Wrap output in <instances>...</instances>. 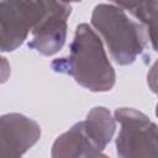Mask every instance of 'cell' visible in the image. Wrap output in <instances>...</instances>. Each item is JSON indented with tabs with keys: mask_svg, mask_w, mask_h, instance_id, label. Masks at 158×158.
I'll list each match as a JSON object with an SVG mask.
<instances>
[{
	"mask_svg": "<svg viewBox=\"0 0 158 158\" xmlns=\"http://www.w3.org/2000/svg\"><path fill=\"white\" fill-rule=\"evenodd\" d=\"M47 9V1H0V48L15 51L32 32Z\"/></svg>",
	"mask_w": 158,
	"mask_h": 158,
	"instance_id": "5",
	"label": "cell"
},
{
	"mask_svg": "<svg viewBox=\"0 0 158 158\" xmlns=\"http://www.w3.org/2000/svg\"><path fill=\"white\" fill-rule=\"evenodd\" d=\"M156 116L158 117V102H157V105H156Z\"/></svg>",
	"mask_w": 158,
	"mask_h": 158,
	"instance_id": "11",
	"label": "cell"
},
{
	"mask_svg": "<svg viewBox=\"0 0 158 158\" xmlns=\"http://www.w3.org/2000/svg\"><path fill=\"white\" fill-rule=\"evenodd\" d=\"M120 130L116 137L118 158H158V126L143 112L120 107L114 112Z\"/></svg>",
	"mask_w": 158,
	"mask_h": 158,
	"instance_id": "4",
	"label": "cell"
},
{
	"mask_svg": "<svg viewBox=\"0 0 158 158\" xmlns=\"http://www.w3.org/2000/svg\"><path fill=\"white\" fill-rule=\"evenodd\" d=\"M116 120L104 106L91 109L86 118L77 122L57 137L52 146V158H95L112 139Z\"/></svg>",
	"mask_w": 158,
	"mask_h": 158,
	"instance_id": "3",
	"label": "cell"
},
{
	"mask_svg": "<svg viewBox=\"0 0 158 158\" xmlns=\"http://www.w3.org/2000/svg\"><path fill=\"white\" fill-rule=\"evenodd\" d=\"M95 158H110V157H107V156H105V154H102V153H101V154H99V156H98V157H95Z\"/></svg>",
	"mask_w": 158,
	"mask_h": 158,
	"instance_id": "10",
	"label": "cell"
},
{
	"mask_svg": "<svg viewBox=\"0 0 158 158\" xmlns=\"http://www.w3.org/2000/svg\"><path fill=\"white\" fill-rule=\"evenodd\" d=\"M118 5L143 26L153 49L158 52V1L120 2Z\"/></svg>",
	"mask_w": 158,
	"mask_h": 158,
	"instance_id": "8",
	"label": "cell"
},
{
	"mask_svg": "<svg viewBox=\"0 0 158 158\" xmlns=\"http://www.w3.org/2000/svg\"><path fill=\"white\" fill-rule=\"evenodd\" d=\"M147 83H148L149 89L154 94H158V60L151 67L147 74Z\"/></svg>",
	"mask_w": 158,
	"mask_h": 158,
	"instance_id": "9",
	"label": "cell"
},
{
	"mask_svg": "<svg viewBox=\"0 0 158 158\" xmlns=\"http://www.w3.org/2000/svg\"><path fill=\"white\" fill-rule=\"evenodd\" d=\"M91 26L120 65L132 64L146 48L143 26L132 20L118 4H98L91 14Z\"/></svg>",
	"mask_w": 158,
	"mask_h": 158,
	"instance_id": "2",
	"label": "cell"
},
{
	"mask_svg": "<svg viewBox=\"0 0 158 158\" xmlns=\"http://www.w3.org/2000/svg\"><path fill=\"white\" fill-rule=\"evenodd\" d=\"M72 5L64 1H47V9L31 32L27 46L42 56L56 54L67 38V21Z\"/></svg>",
	"mask_w": 158,
	"mask_h": 158,
	"instance_id": "6",
	"label": "cell"
},
{
	"mask_svg": "<svg viewBox=\"0 0 158 158\" xmlns=\"http://www.w3.org/2000/svg\"><path fill=\"white\" fill-rule=\"evenodd\" d=\"M54 72L72 77L90 91H109L116 81L115 70L107 58L101 38L88 23H79L67 57L52 60Z\"/></svg>",
	"mask_w": 158,
	"mask_h": 158,
	"instance_id": "1",
	"label": "cell"
},
{
	"mask_svg": "<svg viewBox=\"0 0 158 158\" xmlns=\"http://www.w3.org/2000/svg\"><path fill=\"white\" fill-rule=\"evenodd\" d=\"M41 137L40 125L22 115L6 114L0 120V158H21Z\"/></svg>",
	"mask_w": 158,
	"mask_h": 158,
	"instance_id": "7",
	"label": "cell"
}]
</instances>
